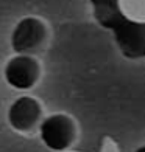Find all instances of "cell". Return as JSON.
<instances>
[{
    "label": "cell",
    "instance_id": "obj_1",
    "mask_svg": "<svg viewBox=\"0 0 145 152\" xmlns=\"http://www.w3.org/2000/svg\"><path fill=\"white\" fill-rule=\"evenodd\" d=\"M47 26L44 20L34 16L19 19L10 34V45L14 54H33L39 51L47 40Z\"/></svg>",
    "mask_w": 145,
    "mask_h": 152
},
{
    "label": "cell",
    "instance_id": "obj_2",
    "mask_svg": "<svg viewBox=\"0 0 145 152\" xmlns=\"http://www.w3.org/2000/svg\"><path fill=\"white\" fill-rule=\"evenodd\" d=\"M3 79L14 90H31L41 79L39 61L33 54H13L5 62Z\"/></svg>",
    "mask_w": 145,
    "mask_h": 152
},
{
    "label": "cell",
    "instance_id": "obj_3",
    "mask_svg": "<svg viewBox=\"0 0 145 152\" xmlns=\"http://www.w3.org/2000/svg\"><path fill=\"white\" fill-rule=\"evenodd\" d=\"M42 120V106L30 95L17 96L6 109V123L17 134H30L39 129Z\"/></svg>",
    "mask_w": 145,
    "mask_h": 152
},
{
    "label": "cell",
    "instance_id": "obj_4",
    "mask_svg": "<svg viewBox=\"0 0 145 152\" xmlns=\"http://www.w3.org/2000/svg\"><path fill=\"white\" fill-rule=\"evenodd\" d=\"M41 140L47 148L56 152H63L69 149L72 138H73V121L64 113H53L44 116L39 126Z\"/></svg>",
    "mask_w": 145,
    "mask_h": 152
},
{
    "label": "cell",
    "instance_id": "obj_5",
    "mask_svg": "<svg viewBox=\"0 0 145 152\" xmlns=\"http://www.w3.org/2000/svg\"><path fill=\"white\" fill-rule=\"evenodd\" d=\"M117 8L128 22L145 25V0H117Z\"/></svg>",
    "mask_w": 145,
    "mask_h": 152
},
{
    "label": "cell",
    "instance_id": "obj_6",
    "mask_svg": "<svg viewBox=\"0 0 145 152\" xmlns=\"http://www.w3.org/2000/svg\"><path fill=\"white\" fill-rule=\"evenodd\" d=\"M98 152H120V148L117 141L111 137H105L100 143V148H98Z\"/></svg>",
    "mask_w": 145,
    "mask_h": 152
},
{
    "label": "cell",
    "instance_id": "obj_7",
    "mask_svg": "<svg viewBox=\"0 0 145 152\" xmlns=\"http://www.w3.org/2000/svg\"><path fill=\"white\" fill-rule=\"evenodd\" d=\"M63 152H83V151H75V149H66Z\"/></svg>",
    "mask_w": 145,
    "mask_h": 152
}]
</instances>
